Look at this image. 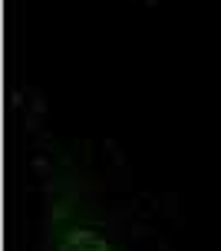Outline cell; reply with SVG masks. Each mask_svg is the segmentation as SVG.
<instances>
[{
  "mask_svg": "<svg viewBox=\"0 0 221 251\" xmlns=\"http://www.w3.org/2000/svg\"><path fill=\"white\" fill-rule=\"evenodd\" d=\"M43 238L47 251H123L106 222L89 205L70 176L47 178L43 192Z\"/></svg>",
  "mask_w": 221,
  "mask_h": 251,
  "instance_id": "cell-1",
  "label": "cell"
}]
</instances>
